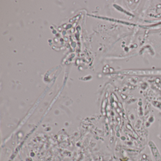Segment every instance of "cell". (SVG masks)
<instances>
[{
	"mask_svg": "<svg viewBox=\"0 0 161 161\" xmlns=\"http://www.w3.org/2000/svg\"><path fill=\"white\" fill-rule=\"evenodd\" d=\"M160 72L156 71H127L126 74H129V75H147V74H159Z\"/></svg>",
	"mask_w": 161,
	"mask_h": 161,
	"instance_id": "obj_1",
	"label": "cell"
}]
</instances>
